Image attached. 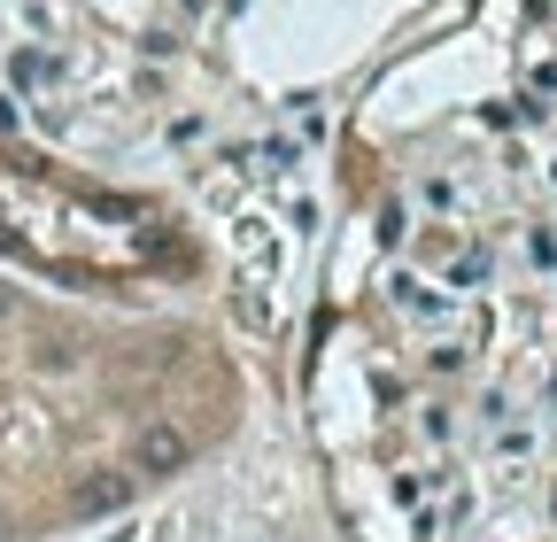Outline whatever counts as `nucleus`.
Wrapping results in <instances>:
<instances>
[{"label": "nucleus", "instance_id": "obj_1", "mask_svg": "<svg viewBox=\"0 0 557 542\" xmlns=\"http://www.w3.org/2000/svg\"><path fill=\"white\" fill-rule=\"evenodd\" d=\"M54 349H32L24 303L0 287V519L16 504V472L39 457V380L54 372Z\"/></svg>", "mask_w": 557, "mask_h": 542}]
</instances>
